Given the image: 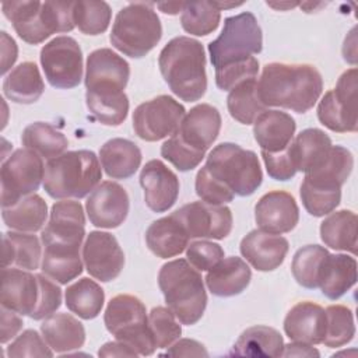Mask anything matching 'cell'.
Instances as JSON below:
<instances>
[{
    "mask_svg": "<svg viewBox=\"0 0 358 358\" xmlns=\"http://www.w3.org/2000/svg\"><path fill=\"white\" fill-rule=\"evenodd\" d=\"M323 91V78L312 64L268 63L257 81V96L267 106L305 113L315 106Z\"/></svg>",
    "mask_w": 358,
    "mask_h": 358,
    "instance_id": "6da1fadb",
    "label": "cell"
},
{
    "mask_svg": "<svg viewBox=\"0 0 358 358\" xmlns=\"http://www.w3.org/2000/svg\"><path fill=\"white\" fill-rule=\"evenodd\" d=\"M159 71L171 91L186 102L199 101L207 90L203 45L190 36L171 39L159 52Z\"/></svg>",
    "mask_w": 358,
    "mask_h": 358,
    "instance_id": "7a4b0ae2",
    "label": "cell"
},
{
    "mask_svg": "<svg viewBox=\"0 0 358 358\" xmlns=\"http://www.w3.org/2000/svg\"><path fill=\"white\" fill-rule=\"evenodd\" d=\"M354 168V157L341 145H331L327 157L313 169L305 172L301 200L313 217H324L336 210L341 200V186Z\"/></svg>",
    "mask_w": 358,
    "mask_h": 358,
    "instance_id": "3957f363",
    "label": "cell"
},
{
    "mask_svg": "<svg viewBox=\"0 0 358 358\" xmlns=\"http://www.w3.org/2000/svg\"><path fill=\"white\" fill-rule=\"evenodd\" d=\"M1 8L17 35L29 45L42 43L52 34L70 32L76 27L73 1H4Z\"/></svg>",
    "mask_w": 358,
    "mask_h": 358,
    "instance_id": "277c9868",
    "label": "cell"
},
{
    "mask_svg": "<svg viewBox=\"0 0 358 358\" xmlns=\"http://www.w3.org/2000/svg\"><path fill=\"white\" fill-rule=\"evenodd\" d=\"M158 285L166 306L179 323L192 326L201 319L207 306V294L201 274L186 259L165 263L158 273Z\"/></svg>",
    "mask_w": 358,
    "mask_h": 358,
    "instance_id": "5b68a950",
    "label": "cell"
},
{
    "mask_svg": "<svg viewBox=\"0 0 358 358\" xmlns=\"http://www.w3.org/2000/svg\"><path fill=\"white\" fill-rule=\"evenodd\" d=\"M102 179V169L95 152L90 150L67 151L48 161L43 189L52 199H83Z\"/></svg>",
    "mask_w": 358,
    "mask_h": 358,
    "instance_id": "8992f818",
    "label": "cell"
},
{
    "mask_svg": "<svg viewBox=\"0 0 358 358\" xmlns=\"http://www.w3.org/2000/svg\"><path fill=\"white\" fill-rule=\"evenodd\" d=\"M162 36L159 17L151 3H130L115 18L109 41L123 55L140 59L150 53Z\"/></svg>",
    "mask_w": 358,
    "mask_h": 358,
    "instance_id": "52a82bcc",
    "label": "cell"
},
{
    "mask_svg": "<svg viewBox=\"0 0 358 358\" xmlns=\"http://www.w3.org/2000/svg\"><path fill=\"white\" fill-rule=\"evenodd\" d=\"M204 166L214 179L241 197L253 194L263 180L256 152L234 143L215 145L210 151Z\"/></svg>",
    "mask_w": 358,
    "mask_h": 358,
    "instance_id": "ba28073f",
    "label": "cell"
},
{
    "mask_svg": "<svg viewBox=\"0 0 358 358\" xmlns=\"http://www.w3.org/2000/svg\"><path fill=\"white\" fill-rule=\"evenodd\" d=\"M103 323L116 340L130 345L138 355H152L155 343L144 303L134 295L119 294L105 309Z\"/></svg>",
    "mask_w": 358,
    "mask_h": 358,
    "instance_id": "9c48e42d",
    "label": "cell"
},
{
    "mask_svg": "<svg viewBox=\"0 0 358 358\" xmlns=\"http://www.w3.org/2000/svg\"><path fill=\"white\" fill-rule=\"evenodd\" d=\"M262 49V28L249 11L227 17L220 36L208 43L210 60L215 69L253 57Z\"/></svg>",
    "mask_w": 358,
    "mask_h": 358,
    "instance_id": "30bf717a",
    "label": "cell"
},
{
    "mask_svg": "<svg viewBox=\"0 0 358 358\" xmlns=\"http://www.w3.org/2000/svg\"><path fill=\"white\" fill-rule=\"evenodd\" d=\"M45 178L42 157L29 148L15 150L1 164V208L34 194Z\"/></svg>",
    "mask_w": 358,
    "mask_h": 358,
    "instance_id": "8fae6325",
    "label": "cell"
},
{
    "mask_svg": "<svg viewBox=\"0 0 358 358\" xmlns=\"http://www.w3.org/2000/svg\"><path fill=\"white\" fill-rule=\"evenodd\" d=\"M357 76L355 67L345 70L336 87L329 90L317 105V119L331 131L355 133L358 129Z\"/></svg>",
    "mask_w": 358,
    "mask_h": 358,
    "instance_id": "7c38bea8",
    "label": "cell"
},
{
    "mask_svg": "<svg viewBox=\"0 0 358 358\" xmlns=\"http://www.w3.org/2000/svg\"><path fill=\"white\" fill-rule=\"evenodd\" d=\"M41 66L48 83L59 90L77 87L83 78V52L71 36H56L41 49Z\"/></svg>",
    "mask_w": 358,
    "mask_h": 358,
    "instance_id": "4fadbf2b",
    "label": "cell"
},
{
    "mask_svg": "<svg viewBox=\"0 0 358 358\" xmlns=\"http://www.w3.org/2000/svg\"><path fill=\"white\" fill-rule=\"evenodd\" d=\"M186 115L183 105L169 95H158L140 103L133 112V130L144 141L172 136Z\"/></svg>",
    "mask_w": 358,
    "mask_h": 358,
    "instance_id": "5bb4252c",
    "label": "cell"
},
{
    "mask_svg": "<svg viewBox=\"0 0 358 358\" xmlns=\"http://www.w3.org/2000/svg\"><path fill=\"white\" fill-rule=\"evenodd\" d=\"M130 78L129 63L109 48L91 52L85 64V90L91 94L112 95L124 92Z\"/></svg>",
    "mask_w": 358,
    "mask_h": 358,
    "instance_id": "9a60e30c",
    "label": "cell"
},
{
    "mask_svg": "<svg viewBox=\"0 0 358 358\" xmlns=\"http://www.w3.org/2000/svg\"><path fill=\"white\" fill-rule=\"evenodd\" d=\"M186 229L189 238L224 239L232 231V213L227 206L193 201L172 213Z\"/></svg>",
    "mask_w": 358,
    "mask_h": 358,
    "instance_id": "2e32d148",
    "label": "cell"
},
{
    "mask_svg": "<svg viewBox=\"0 0 358 358\" xmlns=\"http://www.w3.org/2000/svg\"><path fill=\"white\" fill-rule=\"evenodd\" d=\"M84 236L85 215L80 201H56L52 206L49 222L41 234L43 246L80 249Z\"/></svg>",
    "mask_w": 358,
    "mask_h": 358,
    "instance_id": "e0dca14e",
    "label": "cell"
},
{
    "mask_svg": "<svg viewBox=\"0 0 358 358\" xmlns=\"http://www.w3.org/2000/svg\"><path fill=\"white\" fill-rule=\"evenodd\" d=\"M83 263L91 277L109 282L122 273L124 253L112 234L92 231L83 245Z\"/></svg>",
    "mask_w": 358,
    "mask_h": 358,
    "instance_id": "ac0fdd59",
    "label": "cell"
},
{
    "mask_svg": "<svg viewBox=\"0 0 358 358\" xmlns=\"http://www.w3.org/2000/svg\"><path fill=\"white\" fill-rule=\"evenodd\" d=\"M129 194L123 186L116 182H101L85 201L90 222L98 228H117L129 214Z\"/></svg>",
    "mask_w": 358,
    "mask_h": 358,
    "instance_id": "d6986e66",
    "label": "cell"
},
{
    "mask_svg": "<svg viewBox=\"0 0 358 358\" xmlns=\"http://www.w3.org/2000/svg\"><path fill=\"white\" fill-rule=\"evenodd\" d=\"M220 130L221 115L218 109L208 103H200L183 116L173 136L192 151L206 155V151L217 140Z\"/></svg>",
    "mask_w": 358,
    "mask_h": 358,
    "instance_id": "ffe728a7",
    "label": "cell"
},
{
    "mask_svg": "<svg viewBox=\"0 0 358 358\" xmlns=\"http://www.w3.org/2000/svg\"><path fill=\"white\" fill-rule=\"evenodd\" d=\"M41 299V282L38 274L21 268L3 267L1 271V306L22 316H32Z\"/></svg>",
    "mask_w": 358,
    "mask_h": 358,
    "instance_id": "44dd1931",
    "label": "cell"
},
{
    "mask_svg": "<svg viewBox=\"0 0 358 358\" xmlns=\"http://www.w3.org/2000/svg\"><path fill=\"white\" fill-rule=\"evenodd\" d=\"M255 220L259 229L270 234L291 232L299 221V208L288 192L273 190L263 194L255 206Z\"/></svg>",
    "mask_w": 358,
    "mask_h": 358,
    "instance_id": "7402d4cb",
    "label": "cell"
},
{
    "mask_svg": "<svg viewBox=\"0 0 358 358\" xmlns=\"http://www.w3.org/2000/svg\"><path fill=\"white\" fill-rule=\"evenodd\" d=\"M144 201L154 213L168 211L178 200L179 179L161 159L148 161L140 172Z\"/></svg>",
    "mask_w": 358,
    "mask_h": 358,
    "instance_id": "603a6c76",
    "label": "cell"
},
{
    "mask_svg": "<svg viewBox=\"0 0 358 358\" xmlns=\"http://www.w3.org/2000/svg\"><path fill=\"white\" fill-rule=\"evenodd\" d=\"M288 241L262 229L250 231L241 241V255L259 271H273L280 267L288 253Z\"/></svg>",
    "mask_w": 358,
    "mask_h": 358,
    "instance_id": "cb8c5ba5",
    "label": "cell"
},
{
    "mask_svg": "<svg viewBox=\"0 0 358 358\" xmlns=\"http://www.w3.org/2000/svg\"><path fill=\"white\" fill-rule=\"evenodd\" d=\"M284 331L292 340L305 344H322L326 333V312L310 301L294 305L285 319Z\"/></svg>",
    "mask_w": 358,
    "mask_h": 358,
    "instance_id": "d4e9b609",
    "label": "cell"
},
{
    "mask_svg": "<svg viewBox=\"0 0 358 358\" xmlns=\"http://www.w3.org/2000/svg\"><path fill=\"white\" fill-rule=\"evenodd\" d=\"M296 123L291 115L271 109L262 112L253 122V136L262 151L278 152L294 138Z\"/></svg>",
    "mask_w": 358,
    "mask_h": 358,
    "instance_id": "484cf974",
    "label": "cell"
},
{
    "mask_svg": "<svg viewBox=\"0 0 358 358\" xmlns=\"http://www.w3.org/2000/svg\"><path fill=\"white\" fill-rule=\"evenodd\" d=\"M252 278L250 267L236 256H229L211 267L206 275L208 291L215 296H234L246 289Z\"/></svg>",
    "mask_w": 358,
    "mask_h": 358,
    "instance_id": "4316f807",
    "label": "cell"
},
{
    "mask_svg": "<svg viewBox=\"0 0 358 358\" xmlns=\"http://www.w3.org/2000/svg\"><path fill=\"white\" fill-rule=\"evenodd\" d=\"M189 239L186 229L173 214L151 222L145 232L148 249L161 259L180 255L187 248Z\"/></svg>",
    "mask_w": 358,
    "mask_h": 358,
    "instance_id": "83f0119b",
    "label": "cell"
},
{
    "mask_svg": "<svg viewBox=\"0 0 358 358\" xmlns=\"http://www.w3.org/2000/svg\"><path fill=\"white\" fill-rule=\"evenodd\" d=\"M101 165L112 179H127L141 165V151L137 144L127 138H110L99 150Z\"/></svg>",
    "mask_w": 358,
    "mask_h": 358,
    "instance_id": "f1b7e54d",
    "label": "cell"
},
{
    "mask_svg": "<svg viewBox=\"0 0 358 358\" xmlns=\"http://www.w3.org/2000/svg\"><path fill=\"white\" fill-rule=\"evenodd\" d=\"M41 333L53 352H67L78 350L85 343V329L83 323L69 313H53L41 324Z\"/></svg>",
    "mask_w": 358,
    "mask_h": 358,
    "instance_id": "f546056e",
    "label": "cell"
},
{
    "mask_svg": "<svg viewBox=\"0 0 358 358\" xmlns=\"http://www.w3.org/2000/svg\"><path fill=\"white\" fill-rule=\"evenodd\" d=\"M357 282V260L348 255H327L322 267L319 288L329 299H338Z\"/></svg>",
    "mask_w": 358,
    "mask_h": 358,
    "instance_id": "4dcf8cb0",
    "label": "cell"
},
{
    "mask_svg": "<svg viewBox=\"0 0 358 358\" xmlns=\"http://www.w3.org/2000/svg\"><path fill=\"white\" fill-rule=\"evenodd\" d=\"M331 138L320 129H305L288 145L296 172H308L317 166L331 148Z\"/></svg>",
    "mask_w": 358,
    "mask_h": 358,
    "instance_id": "1f68e13d",
    "label": "cell"
},
{
    "mask_svg": "<svg viewBox=\"0 0 358 358\" xmlns=\"http://www.w3.org/2000/svg\"><path fill=\"white\" fill-rule=\"evenodd\" d=\"M45 91V83L34 62H22L3 81L4 95L15 103H34Z\"/></svg>",
    "mask_w": 358,
    "mask_h": 358,
    "instance_id": "d6a6232c",
    "label": "cell"
},
{
    "mask_svg": "<svg viewBox=\"0 0 358 358\" xmlns=\"http://www.w3.org/2000/svg\"><path fill=\"white\" fill-rule=\"evenodd\" d=\"M284 340L280 331L268 326H252L241 333L231 355L238 357H281Z\"/></svg>",
    "mask_w": 358,
    "mask_h": 358,
    "instance_id": "836d02e7",
    "label": "cell"
},
{
    "mask_svg": "<svg viewBox=\"0 0 358 358\" xmlns=\"http://www.w3.org/2000/svg\"><path fill=\"white\" fill-rule=\"evenodd\" d=\"M4 224L18 232H36L48 218V204L39 194H29L10 207L1 208Z\"/></svg>",
    "mask_w": 358,
    "mask_h": 358,
    "instance_id": "e575fe53",
    "label": "cell"
},
{
    "mask_svg": "<svg viewBox=\"0 0 358 358\" xmlns=\"http://www.w3.org/2000/svg\"><path fill=\"white\" fill-rule=\"evenodd\" d=\"M323 243L334 250L357 253V214L351 210L331 211L320 224Z\"/></svg>",
    "mask_w": 358,
    "mask_h": 358,
    "instance_id": "d590c367",
    "label": "cell"
},
{
    "mask_svg": "<svg viewBox=\"0 0 358 358\" xmlns=\"http://www.w3.org/2000/svg\"><path fill=\"white\" fill-rule=\"evenodd\" d=\"M3 267L11 264L24 270H36L42 259V248L36 235L18 231L3 234Z\"/></svg>",
    "mask_w": 358,
    "mask_h": 358,
    "instance_id": "8d00e7d4",
    "label": "cell"
},
{
    "mask_svg": "<svg viewBox=\"0 0 358 358\" xmlns=\"http://www.w3.org/2000/svg\"><path fill=\"white\" fill-rule=\"evenodd\" d=\"M64 299L69 310L84 320H90L101 313L105 302V292L98 282L88 277H83L67 287Z\"/></svg>",
    "mask_w": 358,
    "mask_h": 358,
    "instance_id": "74e56055",
    "label": "cell"
},
{
    "mask_svg": "<svg viewBox=\"0 0 358 358\" xmlns=\"http://www.w3.org/2000/svg\"><path fill=\"white\" fill-rule=\"evenodd\" d=\"M21 143L25 148L35 151L45 159L56 158L67 150V137L50 123L35 122L28 124L22 134Z\"/></svg>",
    "mask_w": 358,
    "mask_h": 358,
    "instance_id": "f35d334b",
    "label": "cell"
},
{
    "mask_svg": "<svg viewBox=\"0 0 358 358\" xmlns=\"http://www.w3.org/2000/svg\"><path fill=\"white\" fill-rule=\"evenodd\" d=\"M41 270L50 280L67 284L83 273L80 249L45 246Z\"/></svg>",
    "mask_w": 358,
    "mask_h": 358,
    "instance_id": "ab89813d",
    "label": "cell"
},
{
    "mask_svg": "<svg viewBox=\"0 0 358 358\" xmlns=\"http://www.w3.org/2000/svg\"><path fill=\"white\" fill-rule=\"evenodd\" d=\"M227 106L232 119L242 124H252L266 110L257 96V80L249 78L235 85L228 94Z\"/></svg>",
    "mask_w": 358,
    "mask_h": 358,
    "instance_id": "60d3db41",
    "label": "cell"
},
{
    "mask_svg": "<svg viewBox=\"0 0 358 358\" xmlns=\"http://www.w3.org/2000/svg\"><path fill=\"white\" fill-rule=\"evenodd\" d=\"M329 252L320 245H306L298 249L292 257L291 271L296 282L305 288H319L322 267Z\"/></svg>",
    "mask_w": 358,
    "mask_h": 358,
    "instance_id": "b9f144b4",
    "label": "cell"
},
{
    "mask_svg": "<svg viewBox=\"0 0 358 358\" xmlns=\"http://www.w3.org/2000/svg\"><path fill=\"white\" fill-rule=\"evenodd\" d=\"M221 20V10L215 1H186L180 15L182 28L196 36H206L214 32Z\"/></svg>",
    "mask_w": 358,
    "mask_h": 358,
    "instance_id": "7bdbcfd3",
    "label": "cell"
},
{
    "mask_svg": "<svg viewBox=\"0 0 358 358\" xmlns=\"http://www.w3.org/2000/svg\"><path fill=\"white\" fill-rule=\"evenodd\" d=\"M85 103L92 116L106 126H119L129 112V98L124 92L99 95L85 92Z\"/></svg>",
    "mask_w": 358,
    "mask_h": 358,
    "instance_id": "ee69618b",
    "label": "cell"
},
{
    "mask_svg": "<svg viewBox=\"0 0 358 358\" xmlns=\"http://www.w3.org/2000/svg\"><path fill=\"white\" fill-rule=\"evenodd\" d=\"M112 10L106 1H74V25L85 35L103 34L110 22Z\"/></svg>",
    "mask_w": 358,
    "mask_h": 358,
    "instance_id": "f6af8a7d",
    "label": "cell"
},
{
    "mask_svg": "<svg viewBox=\"0 0 358 358\" xmlns=\"http://www.w3.org/2000/svg\"><path fill=\"white\" fill-rule=\"evenodd\" d=\"M324 312L326 333L322 344L330 348H338L348 344L355 336L352 310L344 305H330Z\"/></svg>",
    "mask_w": 358,
    "mask_h": 358,
    "instance_id": "bcb514c9",
    "label": "cell"
},
{
    "mask_svg": "<svg viewBox=\"0 0 358 358\" xmlns=\"http://www.w3.org/2000/svg\"><path fill=\"white\" fill-rule=\"evenodd\" d=\"M150 330L157 348H168L182 334L179 320L169 308L155 306L148 315Z\"/></svg>",
    "mask_w": 358,
    "mask_h": 358,
    "instance_id": "7dc6e473",
    "label": "cell"
},
{
    "mask_svg": "<svg viewBox=\"0 0 358 358\" xmlns=\"http://www.w3.org/2000/svg\"><path fill=\"white\" fill-rule=\"evenodd\" d=\"M257 71L259 60L253 56L246 60L215 69V84L222 91H231L239 83L249 78H256Z\"/></svg>",
    "mask_w": 358,
    "mask_h": 358,
    "instance_id": "c3c4849f",
    "label": "cell"
},
{
    "mask_svg": "<svg viewBox=\"0 0 358 358\" xmlns=\"http://www.w3.org/2000/svg\"><path fill=\"white\" fill-rule=\"evenodd\" d=\"M7 355L11 358L21 357H53V350L36 330L28 329L22 331L8 347Z\"/></svg>",
    "mask_w": 358,
    "mask_h": 358,
    "instance_id": "681fc988",
    "label": "cell"
},
{
    "mask_svg": "<svg viewBox=\"0 0 358 358\" xmlns=\"http://www.w3.org/2000/svg\"><path fill=\"white\" fill-rule=\"evenodd\" d=\"M196 193L201 199V201L215 206H222L234 200V193L224 186L221 182L214 179L206 166H201L196 175Z\"/></svg>",
    "mask_w": 358,
    "mask_h": 358,
    "instance_id": "f907efd6",
    "label": "cell"
},
{
    "mask_svg": "<svg viewBox=\"0 0 358 358\" xmlns=\"http://www.w3.org/2000/svg\"><path fill=\"white\" fill-rule=\"evenodd\" d=\"M161 155L182 172L194 169L204 158V155L197 154L182 144L173 134L161 145Z\"/></svg>",
    "mask_w": 358,
    "mask_h": 358,
    "instance_id": "816d5d0a",
    "label": "cell"
},
{
    "mask_svg": "<svg viewBox=\"0 0 358 358\" xmlns=\"http://www.w3.org/2000/svg\"><path fill=\"white\" fill-rule=\"evenodd\" d=\"M187 262L199 271H208L224 259V249L210 241H194L186 248Z\"/></svg>",
    "mask_w": 358,
    "mask_h": 358,
    "instance_id": "f5cc1de1",
    "label": "cell"
},
{
    "mask_svg": "<svg viewBox=\"0 0 358 358\" xmlns=\"http://www.w3.org/2000/svg\"><path fill=\"white\" fill-rule=\"evenodd\" d=\"M41 282V299L36 310L31 316L34 320H42L53 315L62 305V289L56 282L50 281L48 275L38 274Z\"/></svg>",
    "mask_w": 358,
    "mask_h": 358,
    "instance_id": "db71d44e",
    "label": "cell"
},
{
    "mask_svg": "<svg viewBox=\"0 0 358 358\" xmlns=\"http://www.w3.org/2000/svg\"><path fill=\"white\" fill-rule=\"evenodd\" d=\"M262 158L264 161L268 176L275 180H288L296 173L288 147L278 152L262 151Z\"/></svg>",
    "mask_w": 358,
    "mask_h": 358,
    "instance_id": "11a10c76",
    "label": "cell"
},
{
    "mask_svg": "<svg viewBox=\"0 0 358 358\" xmlns=\"http://www.w3.org/2000/svg\"><path fill=\"white\" fill-rule=\"evenodd\" d=\"M162 355L165 357H208V352L201 343L192 338H182L173 343L172 345H169V350Z\"/></svg>",
    "mask_w": 358,
    "mask_h": 358,
    "instance_id": "9f6ffc18",
    "label": "cell"
},
{
    "mask_svg": "<svg viewBox=\"0 0 358 358\" xmlns=\"http://www.w3.org/2000/svg\"><path fill=\"white\" fill-rule=\"evenodd\" d=\"M18 315L20 313L1 306V333H0V343L1 344L8 343L22 329L24 323H22V319Z\"/></svg>",
    "mask_w": 358,
    "mask_h": 358,
    "instance_id": "6f0895ef",
    "label": "cell"
},
{
    "mask_svg": "<svg viewBox=\"0 0 358 358\" xmlns=\"http://www.w3.org/2000/svg\"><path fill=\"white\" fill-rule=\"evenodd\" d=\"M18 48L15 41L6 32H1V74H6L15 63Z\"/></svg>",
    "mask_w": 358,
    "mask_h": 358,
    "instance_id": "680465c9",
    "label": "cell"
},
{
    "mask_svg": "<svg viewBox=\"0 0 358 358\" xmlns=\"http://www.w3.org/2000/svg\"><path fill=\"white\" fill-rule=\"evenodd\" d=\"M98 355L99 357H137L138 352L134 351L130 345L116 340V341L105 343L99 348Z\"/></svg>",
    "mask_w": 358,
    "mask_h": 358,
    "instance_id": "91938a15",
    "label": "cell"
},
{
    "mask_svg": "<svg viewBox=\"0 0 358 358\" xmlns=\"http://www.w3.org/2000/svg\"><path fill=\"white\" fill-rule=\"evenodd\" d=\"M281 357H320V352L313 348L310 344H305V343H289V344H284L282 348V354Z\"/></svg>",
    "mask_w": 358,
    "mask_h": 358,
    "instance_id": "94428289",
    "label": "cell"
},
{
    "mask_svg": "<svg viewBox=\"0 0 358 358\" xmlns=\"http://www.w3.org/2000/svg\"><path fill=\"white\" fill-rule=\"evenodd\" d=\"M183 6H185V3H157V7L162 11V13H165V14H171V15H175V14H178L179 11L182 13V10H183Z\"/></svg>",
    "mask_w": 358,
    "mask_h": 358,
    "instance_id": "6125c7cd",
    "label": "cell"
},
{
    "mask_svg": "<svg viewBox=\"0 0 358 358\" xmlns=\"http://www.w3.org/2000/svg\"><path fill=\"white\" fill-rule=\"evenodd\" d=\"M267 6H270L275 10H285V8H292V7L298 6V3H270V1H267Z\"/></svg>",
    "mask_w": 358,
    "mask_h": 358,
    "instance_id": "be15d7a7",
    "label": "cell"
}]
</instances>
